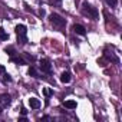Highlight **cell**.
Masks as SVG:
<instances>
[{
	"mask_svg": "<svg viewBox=\"0 0 122 122\" xmlns=\"http://www.w3.org/2000/svg\"><path fill=\"white\" fill-rule=\"evenodd\" d=\"M15 32L17 35V43L20 46H25L27 43V29L25 25H17L15 27Z\"/></svg>",
	"mask_w": 122,
	"mask_h": 122,
	"instance_id": "6da1fadb",
	"label": "cell"
},
{
	"mask_svg": "<svg viewBox=\"0 0 122 122\" xmlns=\"http://www.w3.org/2000/svg\"><path fill=\"white\" fill-rule=\"evenodd\" d=\"M82 15L86 16V17H89V19H93V20H98V17H99V12L96 10V7L91 6L89 3H83V6H82Z\"/></svg>",
	"mask_w": 122,
	"mask_h": 122,
	"instance_id": "7a4b0ae2",
	"label": "cell"
},
{
	"mask_svg": "<svg viewBox=\"0 0 122 122\" xmlns=\"http://www.w3.org/2000/svg\"><path fill=\"white\" fill-rule=\"evenodd\" d=\"M49 22L53 25V27H56V29H63L65 26H66V19H63L60 15H57V13H52L50 16H49Z\"/></svg>",
	"mask_w": 122,
	"mask_h": 122,
	"instance_id": "3957f363",
	"label": "cell"
},
{
	"mask_svg": "<svg viewBox=\"0 0 122 122\" xmlns=\"http://www.w3.org/2000/svg\"><path fill=\"white\" fill-rule=\"evenodd\" d=\"M39 68H40V71H42L43 73H47V75L52 73V65H50V60H47V59H42V60H40Z\"/></svg>",
	"mask_w": 122,
	"mask_h": 122,
	"instance_id": "277c9868",
	"label": "cell"
},
{
	"mask_svg": "<svg viewBox=\"0 0 122 122\" xmlns=\"http://www.w3.org/2000/svg\"><path fill=\"white\" fill-rule=\"evenodd\" d=\"M103 56L108 59V60H111V62H113V63H119V57L118 56H115V53L112 52V50H109V49H105L103 50Z\"/></svg>",
	"mask_w": 122,
	"mask_h": 122,
	"instance_id": "5b68a950",
	"label": "cell"
},
{
	"mask_svg": "<svg viewBox=\"0 0 122 122\" xmlns=\"http://www.w3.org/2000/svg\"><path fill=\"white\" fill-rule=\"evenodd\" d=\"M12 103V98L9 93H3V95H0V105H2L3 108H7L9 105Z\"/></svg>",
	"mask_w": 122,
	"mask_h": 122,
	"instance_id": "8992f818",
	"label": "cell"
},
{
	"mask_svg": "<svg viewBox=\"0 0 122 122\" xmlns=\"http://www.w3.org/2000/svg\"><path fill=\"white\" fill-rule=\"evenodd\" d=\"M73 32L75 33H78V35H81V36H85L86 35V29L82 26V25H73Z\"/></svg>",
	"mask_w": 122,
	"mask_h": 122,
	"instance_id": "52a82bcc",
	"label": "cell"
},
{
	"mask_svg": "<svg viewBox=\"0 0 122 122\" xmlns=\"http://www.w3.org/2000/svg\"><path fill=\"white\" fill-rule=\"evenodd\" d=\"M29 105H30L32 109H37V108H40V101L37 98H30L29 99Z\"/></svg>",
	"mask_w": 122,
	"mask_h": 122,
	"instance_id": "ba28073f",
	"label": "cell"
},
{
	"mask_svg": "<svg viewBox=\"0 0 122 122\" xmlns=\"http://www.w3.org/2000/svg\"><path fill=\"white\" fill-rule=\"evenodd\" d=\"M10 60H12V62H15V63H17V65H26V63H27L26 59H23V57H20V56H12Z\"/></svg>",
	"mask_w": 122,
	"mask_h": 122,
	"instance_id": "9c48e42d",
	"label": "cell"
},
{
	"mask_svg": "<svg viewBox=\"0 0 122 122\" xmlns=\"http://www.w3.org/2000/svg\"><path fill=\"white\" fill-rule=\"evenodd\" d=\"M71 73L69 72H63L62 75H60V82H62V83H69L71 82Z\"/></svg>",
	"mask_w": 122,
	"mask_h": 122,
	"instance_id": "30bf717a",
	"label": "cell"
},
{
	"mask_svg": "<svg viewBox=\"0 0 122 122\" xmlns=\"http://www.w3.org/2000/svg\"><path fill=\"white\" fill-rule=\"evenodd\" d=\"M63 105H65V108H68V109H76V106H78L76 101H65Z\"/></svg>",
	"mask_w": 122,
	"mask_h": 122,
	"instance_id": "8fae6325",
	"label": "cell"
},
{
	"mask_svg": "<svg viewBox=\"0 0 122 122\" xmlns=\"http://www.w3.org/2000/svg\"><path fill=\"white\" fill-rule=\"evenodd\" d=\"M27 75H29V76H33V78H39V73H37V71H36L35 66H30V68H29Z\"/></svg>",
	"mask_w": 122,
	"mask_h": 122,
	"instance_id": "7c38bea8",
	"label": "cell"
},
{
	"mask_svg": "<svg viewBox=\"0 0 122 122\" xmlns=\"http://www.w3.org/2000/svg\"><path fill=\"white\" fill-rule=\"evenodd\" d=\"M47 3L53 7H60L62 6V0H47Z\"/></svg>",
	"mask_w": 122,
	"mask_h": 122,
	"instance_id": "4fadbf2b",
	"label": "cell"
},
{
	"mask_svg": "<svg viewBox=\"0 0 122 122\" xmlns=\"http://www.w3.org/2000/svg\"><path fill=\"white\" fill-rule=\"evenodd\" d=\"M5 52H6L10 57L16 55V50H15V47H13V46H7V47H5Z\"/></svg>",
	"mask_w": 122,
	"mask_h": 122,
	"instance_id": "5bb4252c",
	"label": "cell"
},
{
	"mask_svg": "<svg viewBox=\"0 0 122 122\" xmlns=\"http://www.w3.org/2000/svg\"><path fill=\"white\" fill-rule=\"evenodd\" d=\"M0 39L2 40H9V33H6L3 27H0Z\"/></svg>",
	"mask_w": 122,
	"mask_h": 122,
	"instance_id": "9a60e30c",
	"label": "cell"
},
{
	"mask_svg": "<svg viewBox=\"0 0 122 122\" xmlns=\"http://www.w3.org/2000/svg\"><path fill=\"white\" fill-rule=\"evenodd\" d=\"M43 95L46 96V99H49V98L53 95V89H50V88H45V89H43Z\"/></svg>",
	"mask_w": 122,
	"mask_h": 122,
	"instance_id": "2e32d148",
	"label": "cell"
},
{
	"mask_svg": "<svg viewBox=\"0 0 122 122\" xmlns=\"http://www.w3.org/2000/svg\"><path fill=\"white\" fill-rule=\"evenodd\" d=\"M3 83H10L12 82V76L10 75H7V73H3Z\"/></svg>",
	"mask_w": 122,
	"mask_h": 122,
	"instance_id": "e0dca14e",
	"label": "cell"
},
{
	"mask_svg": "<svg viewBox=\"0 0 122 122\" xmlns=\"http://www.w3.org/2000/svg\"><path fill=\"white\" fill-rule=\"evenodd\" d=\"M105 2H106L108 6H111V7H116V5H118V0H105Z\"/></svg>",
	"mask_w": 122,
	"mask_h": 122,
	"instance_id": "ac0fdd59",
	"label": "cell"
},
{
	"mask_svg": "<svg viewBox=\"0 0 122 122\" xmlns=\"http://www.w3.org/2000/svg\"><path fill=\"white\" fill-rule=\"evenodd\" d=\"M5 72H6V68H5L3 65H0V75H3Z\"/></svg>",
	"mask_w": 122,
	"mask_h": 122,
	"instance_id": "d6986e66",
	"label": "cell"
},
{
	"mask_svg": "<svg viewBox=\"0 0 122 122\" xmlns=\"http://www.w3.org/2000/svg\"><path fill=\"white\" fill-rule=\"evenodd\" d=\"M40 121H52V118H50V116H43Z\"/></svg>",
	"mask_w": 122,
	"mask_h": 122,
	"instance_id": "ffe728a7",
	"label": "cell"
},
{
	"mask_svg": "<svg viewBox=\"0 0 122 122\" xmlns=\"http://www.w3.org/2000/svg\"><path fill=\"white\" fill-rule=\"evenodd\" d=\"M39 15H40V16H45V15H46V12H45L43 9H40V10H39Z\"/></svg>",
	"mask_w": 122,
	"mask_h": 122,
	"instance_id": "44dd1931",
	"label": "cell"
},
{
	"mask_svg": "<svg viewBox=\"0 0 122 122\" xmlns=\"http://www.w3.org/2000/svg\"><path fill=\"white\" fill-rule=\"evenodd\" d=\"M26 113H27V109H26V108H22V115H23V116H25V115H26Z\"/></svg>",
	"mask_w": 122,
	"mask_h": 122,
	"instance_id": "7402d4cb",
	"label": "cell"
},
{
	"mask_svg": "<svg viewBox=\"0 0 122 122\" xmlns=\"http://www.w3.org/2000/svg\"><path fill=\"white\" fill-rule=\"evenodd\" d=\"M19 121H22V122H26V121H27V119H26V118H25V116H22V118H20V119H19Z\"/></svg>",
	"mask_w": 122,
	"mask_h": 122,
	"instance_id": "603a6c76",
	"label": "cell"
},
{
	"mask_svg": "<svg viewBox=\"0 0 122 122\" xmlns=\"http://www.w3.org/2000/svg\"><path fill=\"white\" fill-rule=\"evenodd\" d=\"M2 109H3V106H0V113H2V112H3V111H2Z\"/></svg>",
	"mask_w": 122,
	"mask_h": 122,
	"instance_id": "cb8c5ba5",
	"label": "cell"
}]
</instances>
